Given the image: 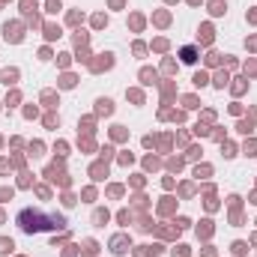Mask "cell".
<instances>
[{"label":"cell","instance_id":"6da1fadb","mask_svg":"<svg viewBox=\"0 0 257 257\" xmlns=\"http://www.w3.org/2000/svg\"><path fill=\"white\" fill-rule=\"evenodd\" d=\"M27 221H36L33 227H30V233L33 230H60V227H66V218L63 215H54V218H42V212H33V209H24L21 215H18V224H27Z\"/></svg>","mask_w":257,"mask_h":257}]
</instances>
